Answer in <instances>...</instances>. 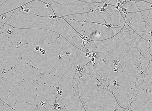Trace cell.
<instances>
[{"label":"cell","mask_w":152,"mask_h":111,"mask_svg":"<svg viewBox=\"0 0 152 111\" xmlns=\"http://www.w3.org/2000/svg\"><path fill=\"white\" fill-rule=\"evenodd\" d=\"M119 7L126 9L128 13L140 12V11L138 7L137 6L135 0L131 1H129V2H126L125 3L122 4Z\"/></svg>","instance_id":"5bb4252c"},{"label":"cell","mask_w":152,"mask_h":111,"mask_svg":"<svg viewBox=\"0 0 152 111\" xmlns=\"http://www.w3.org/2000/svg\"><path fill=\"white\" fill-rule=\"evenodd\" d=\"M7 0H0V6L2 5V4H3L4 2H5Z\"/></svg>","instance_id":"ffe728a7"},{"label":"cell","mask_w":152,"mask_h":111,"mask_svg":"<svg viewBox=\"0 0 152 111\" xmlns=\"http://www.w3.org/2000/svg\"><path fill=\"white\" fill-rule=\"evenodd\" d=\"M140 1H143L145 2H148V3H152V0H140Z\"/></svg>","instance_id":"44dd1931"},{"label":"cell","mask_w":152,"mask_h":111,"mask_svg":"<svg viewBox=\"0 0 152 111\" xmlns=\"http://www.w3.org/2000/svg\"><path fill=\"white\" fill-rule=\"evenodd\" d=\"M139 51L140 54L147 59L152 60V41H148L142 37L140 43V48Z\"/></svg>","instance_id":"4fadbf2b"},{"label":"cell","mask_w":152,"mask_h":111,"mask_svg":"<svg viewBox=\"0 0 152 111\" xmlns=\"http://www.w3.org/2000/svg\"><path fill=\"white\" fill-rule=\"evenodd\" d=\"M56 17L51 7L48 4L40 0H33L14 10L11 17L6 23L15 20L16 19L34 17Z\"/></svg>","instance_id":"5b68a950"},{"label":"cell","mask_w":152,"mask_h":111,"mask_svg":"<svg viewBox=\"0 0 152 111\" xmlns=\"http://www.w3.org/2000/svg\"><path fill=\"white\" fill-rule=\"evenodd\" d=\"M32 1L33 0H7L0 6V15L15 10Z\"/></svg>","instance_id":"7c38bea8"},{"label":"cell","mask_w":152,"mask_h":111,"mask_svg":"<svg viewBox=\"0 0 152 111\" xmlns=\"http://www.w3.org/2000/svg\"><path fill=\"white\" fill-rule=\"evenodd\" d=\"M125 21L132 31L135 32H143L145 30L146 24L140 11L129 12L126 14Z\"/></svg>","instance_id":"8fae6325"},{"label":"cell","mask_w":152,"mask_h":111,"mask_svg":"<svg viewBox=\"0 0 152 111\" xmlns=\"http://www.w3.org/2000/svg\"><path fill=\"white\" fill-rule=\"evenodd\" d=\"M152 82L143 81L129 111H152Z\"/></svg>","instance_id":"9c48e42d"},{"label":"cell","mask_w":152,"mask_h":111,"mask_svg":"<svg viewBox=\"0 0 152 111\" xmlns=\"http://www.w3.org/2000/svg\"><path fill=\"white\" fill-rule=\"evenodd\" d=\"M49 30L61 35L74 46L86 52L83 43L84 37L77 32L66 19L58 17L51 18Z\"/></svg>","instance_id":"8992f818"},{"label":"cell","mask_w":152,"mask_h":111,"mask_svg":"<svg viewBox=\"0 0 152 111\" xmlns=\"http://www.w3.org/2000/svg\"><path fill=\"white\" fill-rule=\"evenodd\" d=\"M90 53L94 60L83 69L113 93L122 108L129 111L141 63V54L130 35L111 51Z\"/></svg>","instance_id":"6da1fadb"},{"label":"cell","mask_w":152,"mask_h":111,"mask_svg":"<svg viewBox=\"0 0 152 111\" xmlns=\"http://www.w3.org/2000/svg\"><path fill=\"white\" fill-rule=\"evenodd\" d=\"M54 2L61 5H84L87 4L79 0H52Z\"/></svg>","instance_id":"2e32d148"},{"label":"cell","mask_w":152,"mask_h":111,"mask_svg":"<svg viewBox=\"0 0 152 111\" xmlns=\"http://www.w3.org/2000/svg\"><path fill=\"white\" fill-rule=\"evenodd\" d=\"M79 1L85 2L86 3H97L106 2L108 0H79Z\"/></svg>","instance_id":"ac0fdd59"},{"label":"cell","mask_w":152,"mask_h":111,"mask_svg":"<svg viewBox=\"0 0 152 111\" xmlns=\"http://www.w3.org/2000/svg\"><path fill=\"white\" fill-rule=\"evenodd\" d=\"M152 11H151L150 13V14H149V16L148 17V18H147V21H146V22H145L147 23V24H149V25H150L151 26H152Z\"/></svg>","instance_id":"d6986e66"},{"label":"cell","mask_w":152,"mask_h":111,"mask_svg":"<svg viewBox=\"0 0 152 111\" xmlns=\"http://www.w3.org/2000/svg\"><path fill=\"white\" fill-rule=\"evenodd\" d=\"M62 18L81 22L107 24L123 29L125 21L117 6L108 5L99 10L81 14L66 16Z\"/></svg>","instance_id":"3957f363"},{"label":"cell","mask_w":152,"mask_h":111,"mask_svg":"<svg viewBox=\"0 0 152 111\" xmlns=\"http://www.w3.org/2000/svg\"><path fill=\"white\" fill-rule=\"evenodd\" d=\"M48 4L51 7L56 17H62L66 16L81 14L105 8V2L97 3H87L84 5H61L52 0H40Z\"/></svg>","instance_id":"52a82bcc"},{"label":"cell","mask_w":152,"mask_h":111,"mask_svg":"<svg viewBox=\"0 0 152 111\" xmlns=\"http://www.w3.org/2000/svg\"><path fill=\"white\" fill-rule=\"evenodd\" d=\"M5 23H3L0 22V28L2 27V26L4 25Z\"/></svg>","instance_id":"7402d4cb"},{"label":"cell","mask_w":152,"mask_h":111,"mask_svg":"<svg viewBox=\"0 0 152 111\" xmlns=\"http://www.w3.org/2000/svg\"><path fill=\"white\" fill-rule=\"evenodd\" d=\"M14 11L8 12L0 15V22L6 23L10 18Z\"/></svg>","instance_id":"e0dca14e"},{"label":"cell","mask_w":152,"mask_h":111,"mask_svg":"<svg viewBox=\"0 0 152 111\" xmlns=\"http://www.w3.org/2000/svg\"><path fill=\"white\" fill-rule=\"evenodd\" d=\"M51 18L49 17L37 16L16 19L8 24L13 27L17 28H40L49 30L51 24Z\"/></svg>","instance_id":"30bf717a"},{"label":"cell","mask_w":152,"mask_h":111,"mask_svg":"<svg viewBox=\"0 0 152 111\" xmlns=\"http://www.w3.org/2000/svg\"><path fill=\"white\" fill-rule=\"evenodd\" d=\"M135 2L140 11L152 9V3L140 0H135Z\"/></svg>","instance_id":"9a60e30c"},{"label":"cell","mask_w":152,"mask_h":111,"mask_svg":"<svg viewBox=\"0 0 152 111\" xmlns=\"http://www.w3.org/2000/svg\"><path fill=\"white\" fill-rule=\"evenodd\" d=\"M78 92L85 111H128L120 106L112 92L84 69Z\"/></svg>","instance_id":"7a4b0ae2"},{"label":"cell","mask_w":152,"mask_h":111,"mask_svg":"<svg viewBox=\"0 0 152 111\" xmlns=\"http://www.w3.org/2000/svg\"><path fill=\"white\" fill-rule=\"evenodd\" d=\"M65 19L77 32L83 36L84 40L101 41L107 39L115 36L122 30L121 28L107 24Z\"/></svg>","instance_id":"277c9868"},{"label":"cell","mask_w":152,"mask_h":111,"mask_svg":"<svg viewBox=\"0 0 152 111\" xmlns=\"http://www.w3.org/2000/svg\"><path fill=\"white\" fill-rule=\"evenodd\" d=\"M130 30H122L115 36L107 39L101 41H91L86 39L83 41L85 45L86 52H104L111 51L125 38L129 36Z\"/></svg>","instance_id":"ba28073f"}]
</instances>
